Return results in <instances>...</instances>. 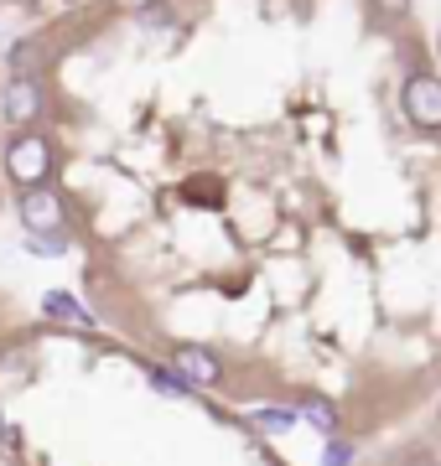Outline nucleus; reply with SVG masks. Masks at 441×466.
Segmentation results:
<instances>
[{
	"mask_svg": "<svg viewBox=\"0 0 441 466\" xmlns=\"http://www.w3.org/2000/svg\"><path fill=\"white\" fill-rule=\"evenodd\" d=\"M16 213H21V228L26 233H63V223H68L63 198L47 192V187H26L21 202H16Z\"/></svg>",
	"mask_w": 441,
	"mask_h": 466,
	"instance_id": "7ed1b4c3",
	"label": "nucleus"
},
{
	"mask_svg": "<svg viewBox=\"0 0 441 466\" xmlns=\"http://www.w3.org/2000/svg\"><path fill=\"white\" fill-rule=\"evenodd\" d=\"M302 415L312 420V425H317L323 435H333V431H338V410H333L327 400H306V410H302Z\"/></svg>",
	"mask_w": 441,
	"mask_h": 466,
	"instance_id": "6e6552de",
	"label": "nucleus"
},
{
	"mask_svg": "<svg viewBox=\"0 0 441 466\" xmlns=\"http://www.w3.org/2000/svg\"><path fill=\"white\" fill-rule=\"evenodd\" d=\"M323 466H354V446H348V441H333L327 456H323Z\"/></svg>",
	"mask_w": 441,
	"mask_h": 466,
	"instance_id": "9d476101",
	"label": "nucleus"
},
{
	"mask_svg": "<svg viewBox=\"0 0 441 466\" xmlns=\"http://www.w3.org/2000/svg\"><path fill=\"white\" fill-rule=\"evenodd\" d=\"M5 171H11V182H21V187H42L47 182V171H52L47 135L21 130L16 140H11V150H5Z\"/></svg>",
	"mask_w": 441,
	"mask_h": 466,
	"instance_id": "f257e3e1",
	"label": "nucleus"
},
{
	"mask_svg": "<svg viewBox=\"0 0 441 466\" xmlns=\"http://www.w3.org/2000/svg\"><path fill=\"white\" fill-rule=\"evenodd\" d=\"M400 109H405L410 125L441 130V84H436V73H410L405 88H400Z\"/></svg>",
	"mask_w": 441,
	"mask_h": 466,
	"instance_id": "f03ea898",
	"label": "nucleus"
},
{
	"mask_svg": "<svg viewBox=\"0 0 441 466\" xmlns=\"http://www.w3.org/2000/svg\"><path fill=\"white\" fill-rule=\"evenodd\" d=\"M151 379H156V389H161V394H187V383H177V379L167 373V368H156Z\"/></svg>",
	"mask_w": 441,
	"mask_h": 466,
	"instance_id": "9b49d317",
	"label": "nucleus"
},
{
	"mask_svg": "<svg viewBox=\"0 0 441 466\" xmlns=\"http://www.w3.org/2000/svg\"><path fill=\"white\" fill-rule=\"evenodd\" d=\"M0 115H5V125H36L42 119V88H36V78H11V84L0 88Z\"/></svg>",
	"mask_w": 441,
	"mask_h": 466,
	"instance_id": "20e7f679",
	"label": "nucleus"
},
{
	"mask_svg": "<svg viewBox=\"0 0 441 466\" xmlns=\"http://www.w3.org/2000/svg\"><path fill=\"white\" fill-rule=\"evenodd\" d=\"M47 5H68V0H47Z\"/></svg>",
	"mask_w": 441,
	"mask_h": 466,
	"instance_id": "ddd939ff",
	"label": "nucleus"
},
{
	"mask_svg": "<svg viewBox=\"0 0 441 466\" xmlns=\"http://www.w3.org/2000/svg\"><path fill=\"white\" fill-rule=\"evenodd\" d=\"M177 373H182V383H219L223 368L208 348H192L187 342V348H177Z\"/></svg>",
	"mask_w": 441,
	"mask_h": 466,
	"instance_id": "39448f33",
	"label": "nucleus"
},
{
	"mask_svg": "<svg viewBox=\"0 0 441 466\" xmlns=\"http://www.w3.org/2000/svg\"><path fill=\"white\" fill-rule=\"evenodd\" d=\"M379 5H385V11H395V16H405V11H410L405 0H379Z\"/></svg>",
	"mask_w": 441,
	"mask_h": 466,
	"instance_id": "f8f14e48",
	"label": "nucleus"
},
{
	"mask_svg": "<svg viewBox=\"0 0 441 466\" xmlns=\"http://www.w3.org/2000/svg\"><path fill=\"white\" fill-rule=\"evenodd\" d=\"M5 63H11V78H36L47 67V42L42 36H26V42H16V47L5 52Z\"/></svg>",
	"mask_w": 441,
	"mask_h": 466,
	"instance_id": "423d86ee",
	"label": "nucleus"
},
{
	"mask_svg": "<svg viewBox=\"0 0 441 466\" xmlns=\"http://www.w3.org/2000/svg\"><path fill=\"white\" fill-rule=\"evenodd\" d=\"M255 425L271 431V435H286L291 425H296V415H291V410H255Z\"/></svg>",
	"mask_w": 441,
	"mask_h": 466,
	"instance_id": "1a4fd4ad",
	"label": "nucleus"
},
{
	"mask_svg": "<svg viewBox=\"0 0 441 466\" xmlns=\"http://www.w3.org/2000/svg\"><path fill=\"white\" fill-rule=\"evenodd\" d=\"M42 311H47L52 321H68V327H78V332H88V327H94V317H88V311H84L73 296H63V290H47Z\"/></svg>",
	"mask_w": 441,
	"mask_h": 466,
	"instance_id": "0eeeda50",
	"label": "nucleus"
},
{
	"mask_svg": "<svg viewBox=\"0 0 441 466\" xmlns=\"http://www.w3.org/2000/svg\"><path fill=\"white\" fill-rule=\"evenodd\" d=\"M5 5H21V0H5Z\"/></svg>",
	"mask_w": 441,
	"mask_h": 466,
	"instance_id": "4468645a",
	"label": "nucleus"
}]
</instances>
